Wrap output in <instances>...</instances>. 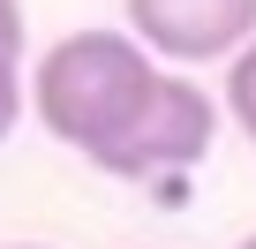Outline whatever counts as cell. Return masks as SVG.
Listing matches in <instances>:
<instances>
[{"instance_id":"cell-1","label":"cell","mask_w":256,"mask_h":249,"mask_svg":"<svg viewBox=\"0 0 256 249\" xmlns=\"http://www.w3.org/2000/svg\"><path fill=\"white\" fill-rule=\"evenodd\" d=\"M158 76L166 68L136 31H68L30 68V113L46 121L53 144H68L90 166H106L113 144L144 121Z\"/></svg>"},{"instance_id":"cell-2","label":"cell","mask_w":256,"mask_h":249,"mask_svg":"<svg viewBox=\"0 0 256 249\" xmlns=\"http://www.w3.org/2000/svg\"><path fill=\"white\" fill-rule=\"evenodd\" d=\"M211 144H218V106L204 98V83H188V76H158L144 121L113 144V159H106L98 174H120V181L181 174V166L211 159Z\"/></svg>"},{"instance_id":"cell-3","label":"cell","mask_w":256,"mask_h":249,"mask_svg":"<svg viewBox=\"0 0 256 249\" xmlns=\"http://www.w3.org/2000/svg\"><path fill=\"white\" fill-rule=\"evenodd\" d=\"M128 31L158 61L204 68V61H241L256 46V0H128Z\"/></svg>"},{"instance_id":"cell-4","label":"cell","mask_w":256,"mask_h":249,"mask_svg":"<svg viewBox=\"0 0 256 249\" xmlns=\"http://www.w3.org/2000/svg\"><path fill=\"white\" fill-rule=\"evenodd\" d=\"M226 113H234V129L256 144V46L226 68Z\"/></svg>"},{"instance_id":"cell-5","label":"cell","mask_w":256,"mask_h":249,"mask_svg":"<svg viewBox=\"0 0 256 249\" xmlns=\"http://www.w3.org/2000/svg\"><path fill=\"white\" fill-rule=\"evenodd\" d=\"M16 121H23V68L0 61V144L16 136Z\"/></svg>"},{"instance_id":"cell-6","label":"cell","mask_w":256,"mask_h":249,"mask_svg":"<svg viewBox=\"0 0 256 249\" xmlns=\"http://www.w3.org/2000/svg\"><path fill=\"white\" fill-rule=\"evenodd\" d=\"M0 61L23 68V0H0Z\"/></svg>"},{"instance_id":"cell-7","label":"cell","mask_w":256,"mask_h":249,"mask_svg":"<svg viewBox=\"0 0 256 249\" xmlns=\"http://www.w3.org/2000/svg\"><path fill=\"white\" fill-rule=\"evenodd\" d=\"M241 249H256V234H248V241H241Z\"/></svg>"}]
</instances>
